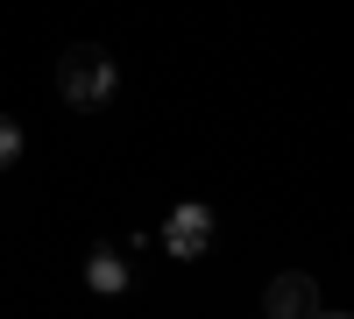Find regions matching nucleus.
<instances>
[{
    "label": "nucleus",
    "instance_id": "obj_1",
    "mask_svg": "<svg viewBox=\"0 0 354 319\" xmlns=\"http://www.w3.org/2000/svg\"><path fill=\"white\" fill-rule=\"evenodd\" d=\"M113 57L100 43H71L64 57H57V93H64V107H106L113 100Z\"/></svg>",
    "mask_w": 354,
    "mask_h": 319
},
{
    "label": "nucleus",
    "instance_id": "obj_2",
    "mask_svg": "<svg viewBox=\"0 0 354 319\" xmlns=\"http://www.w3.org/2000/svg\"><path fill=\"white\" fill-rule=\"evenodd\" d=\"M163 248L177 255V263H198V255L213 248V206H198V199L170 206V220H163Z\"/></svg>",
    "mask_w": 354,
    "mask_h": 319
},
{
    "label": "nucleus",
    "instance_id": "obj_3",
    "mask_svg": "<svg viewBox=\"0 0 354 319\" xmlns=\"http://www.w3.org/2000/svg\"><path fill=\"white\" fill-rule=\"evenodd\" d=\"M312 312H319V284L305 270H283L270 284V319H312Z\"/></svg>",
    "mask_w": 354,
    "mask_h": 319
},
{
    "label": "nucleus",
    "instance_id": "obj_4",
    "mask_svg": "<svg viewBox=\"0 0 354 319\" xmlns=\"http://www.w3.org/2000/svg\"><path fill=\"white\" fill-rule=\"evenodd\" d=\"M85 284H93L100 298L128 291V255H121V248H93V255H85Z\"/></svg>",
    "mask_w": 354,
    "mask_h": 319
},
{
    "label": "nucleus",
    "instance_id": "obj_5",
    "mask_svg": "<svg viewBox=\"0 0 354 319\" xmlns=\"http://www.w3.org/2000/svg\"><path fill=\"white\" fill-rule=\"evenodd\" d=\"M8 163H21V121L0 113V170H8Z\"/></svg>",
    "mask_w": 354,
    "mask_h": 319
},
{
    "label": "nucleus",
    "instance_id": "obj_6",
    "mask_svg": "<svg viewBox=\"0 0 354 319\" xmlns=\"http://www.w3.org/2000/svg\"><path fill=\"white\" fill-rule=\"evenodd\" d=\"M312 319H347V312H326V305H319V312H312Z\"/></svg>",
    "mask_w": 354,
    "mask_h": 319
}]
</instances>
